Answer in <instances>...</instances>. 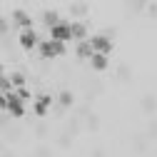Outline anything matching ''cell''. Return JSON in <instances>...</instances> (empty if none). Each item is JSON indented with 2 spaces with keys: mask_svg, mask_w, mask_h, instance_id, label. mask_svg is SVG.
Here are the masks:
<instances>
[{
  "mask_svg": "<svg viewBox=\"0 0 157 157\" xmlns=\"http://www.w3.org/2000/svg\"><path fill=\"white\" fill-rule=\"evenodd\" d=\"M0 107H3L5 112H10L13 117H23V115H25V102H23L15 92H10V95H3V97H0Z\"/></svg>",
  "mask_w": 157,
  "mask_h": 157,
  "instance_id": "obj_1",
  "label": "cell"
},
{
  "mask_svg": "<svg viewBox=\"0 0 157 157\" xmlns=\"http://www.w3.org/2000/svg\"><path fill=\"white\" fill-rule=\"evenodd\" d=\"M17 43H20V48L23 50H35V48H40V35H37V30L35 28H30V30H20V35H17Z\"/></svg>",
  "mask_w": 157,
  "mask_h": 157,
  "instance_id": "obj_2",
  "label": "cell"
},
{
  "mask_svg": "<svg viewBox=\"0 0 157 157\" xmlns=\"http://www.w3.org/2000/svg\"><path fill=\"white\" fill-rule=\"evenodd\" d=\"M50 40H57V43H67L72 40V23L67 20H60L52 30H50Z\"/></svg>",
  "mask_w": 157,
  "mask_h": 157,
  "instance_id": "obj_3",
  "label": "cell"
},
{
  "mask_svg": "<svg viewBox=\"0 0 157 157\" xmlns=\"http://www.w3.org/2000/svg\"><path fill=\"white\" fill-rule=\"evenodd\" d=\"M90 45H92L95 52H100V55H110V52H112V40H110V37H105L102 33L95 35V37H90Z\"/></svg>",
  "mask_w": 157,
  "mask_h": 157,
  "instance_id": "obj_4",
  "label": "cell"
},
{
  "mask_svg": "<svg viewBox=\"0 0 157 157\" xmlns=\"http://www.w3.org/2000/svg\"><path fill=\"white\" fill-rule=\"evenodd\" d=\"M52 102H55L52 95H37V97H35V115H37V117H45Z\"/></svg>",
  "mask_w": 157,
  "mask_h": 157,
  "instance_id": "obj_5",
  "label": "cell"
},
{
  "mask_svg": "<svg viewBox=\"0 0 157 157\" xmlns=\"http://www.w3.org/2000/svg\"><path fill=\"white\" fill-rule=\"evenodd\" d=\"M10 17H13L15 28H20V30H30V28H33V17H30L25 10H15Z\"/></svg>",
  "mask_w": 157,
  "mask_h": 157,
  "instance_id": "obj_6",
  "label": "cell"
},
{
  "mask_svg": "<svg viewBox=\"0 0 157 157\" xmlns=\"http://www.w3.org/2000/svg\"><path fill=\"white\" fill-rule=\"evenodd\" d=\"M37 52H40V57H45V60H52V57H57V45H55V40H43L40 43V48H37Z\"/></svg>",
  "mask_w": 157,
  "mask_h": 157,
  "instance_id": "obj_7",
  "label": "cell"
},
{
  "mask_svg": "<svg viewBox=\"0 0 157 157\" xmlns=\"http://www.w3.org/2000/svg\"><path fill=\"white\" fill-rule=\"evenodd\" d=\"M92 55H95V50H92L90 40L77 43V48H75V57H77V60H92Z\"/></svg>",
  "mask_w": 157,
  "mask_h": 157,
  "instance_id": "obj_8",
  "label": "cell"
},
{
  "mask_svg": "<svg viewBox=\"0 0 157 157\" xmlns=\"http://www.w3.org/2000/svg\"><path fill=\"white\" fill-rule=\"evenodd\" d=\"M72 40H75V43L90 40V37H87V25H85V23H72Z\"/></svg>",
  "mask_w": 157,
  "mask_h": 157,
  "instance_id": "obj_9",
  "label": "cell"
},
{
  "mask_svg": "<svg viewBox=\"0 0 157 157\" xmlns=\"http://www.w3.org/2000/svg\"><path fill=\"white\" fill-rule=\"evenodd\" d=\"M107 65H110L107 55H100V52H95V55H92V60H90V67H92V70H97V72L107 70Z\"/></svg>",
  "mask_w": 157,
  "mask_h": 157,
  "instance_id": "obj_10",
  "label": "cell"
},
{
  "mask_svg": "<svg viewBox=\"0 0 157 157\" xmlns=\"http://www.w3.org/2000/svg\"><path fill=\"white\" fill-rule=\"evenodd\" d=\"M57 105H60L63 110H65V107H72V105H75V95H72L70 90H63L60 95H57Z\"/></svg>",
  "mask_w": 157,
  "mask_h": 157,
  "instance_id": "obj_11",
  "label": "cell"
},
{
  "mask_svg": "<svg viewBox=\"0 0 157 157\" xmlns=\"http://www.w3.org/2000/svg\"><path fill=\"white\" fill-rule=\"evenodd\" d=\"M57 23H60V17H57L55 10H45V13H43V25H45L48 30H52Z\"/></svg>",
  "mask_w": 157,
  "mask_h": 157,
  "instance_id": "obj_12",
  "label": "cell"
},
{
  "mask_svg": "<svg viewBox=\"0 0 157 157\" xmlns=\"http://www.w3.org/2000/svg\"><path fill=\"white\" fill-rule=\"evenodd\" d=\"M0 90H3V95L15 92V85H13V80H10V75H3V80H0Z\"/></svg>",
  "mask_w": 157,
  "mask_h": 157,
  "instance_id": "obj_13",
  "label": "cell"
},
{
  "mask_svg": "<svg viewBox=\"0 0 157 157\" xmlns=\"http://www.w3.org/2000/svg\"><path fill=\"white\" fill-rule=\"evenodd\" d=\"M87 10H90V5H87V3H72V5H70L72 17H77V15H85Z\"/></svg>",
  "mask_w": 157,
  "mask_h": 157,
  "instance_id": "obj_14",
  "label": "cell"
},
{
  "mask_svg": "<svg viewBox=\"0 0 157 157\" xmlns=\"http://www.w3.org/2000/svg\"><path fill=\"white\" fill-rule=\"evenodd\" d=\"M10 80H13L15 90H20V87H25V75H23V72H13V75H10Z\"/></svg>",
  "mask_w": 157,
  "mask_h": 157,
  "instance_id": "obj_15",
  "label": "cell"
},
{
  "mask_svg": "<svg viewBox=\"0 0 157 157\" xmlns=\"http://www.w3.org/2000/svg\"><path fill=\"white\" fill-rule=\"evenodd\" d=\"M15 95H17V97H20V100H23V102H25V100H30V97H33L28 87H20V90H15Z\"/></svg>",
  "mask_w": 157,
  "mask_h": 157,
  "instance_id": "obj_16",
  "label": "cell"
},
{
  "mask_svg": "<svg viewBox=\"0 0 157 157\" xmlns=\"http://www.w3.org/2000/svg\"><path fill=\"white\" fill-rule=\"evenodd\" d=\"M57 145H60V147H70V140H67V137H60V142H57Z\"/></svg>",
  "mask_w": 157,
  "mask_h": 157,
  "instance_id": "obj_17",
  "label": "cell"
},
{
  "mask_svg": "<svg viewBox=\"0 0 157 157\" xmlns=\"http://www.w3.org/2000/svg\"><path fill=\"white\" fill-rule=\"evenodd\" d=\"M142 105H145V110H152V107H155V102H152V100H150V97H147V100H145V102H142Z\"/></svg>",
  "mask_w": 157,
  "mask_h": 157,
  "instance_id": "obj_18",
  "label": "cell"
},
{
  "mask_svg": "<svg viewBox=\"0 0 157 157\" xmlns=\"http://www.w3.org/2000/svg\"><path fill=\"white\" fill-rule=\"evenodd\" d=\"M92 157H105V155H102L100 150H97V152H92Z\"/></svg>",
  "mask_w": 157,
  "mask_h": 157,
  "instance_id": "obj_19",
  "label": "cell"
}]
</instances>
